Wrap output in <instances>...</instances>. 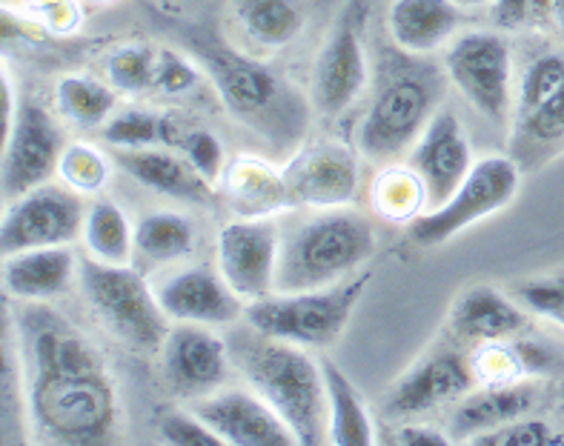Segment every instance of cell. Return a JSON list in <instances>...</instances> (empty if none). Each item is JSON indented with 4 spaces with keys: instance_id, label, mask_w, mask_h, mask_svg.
Returning a JSON list of instances; mask_svg holds the SVG:
<instances>
[{
    "instance_id": "6da1fadb",
    "label": "cell",
    "mask_w": 564,
    "mask_h": 446,
    "mask_svg": "<svg viewBox=\"0 0 564 446\" xmlns=\"http://www.w3.org/2000/svg\"><path fill=\"white\" fill-rule=\"evenodd\" d=\"M12 326L35 438L66 446L112 440L118 398L107 363L89 338L50 301H23Z\"/></svg>"
},
{
    "instance_id": "7a4b0ae2",
    "label": "cell",
    "mask_w": 564,
    "mask_h": 446,
    "mask_svg": "<svg viewBox=\"0 0 564 446\" xmlns=\"http://www.w3.org/2000/svg\"><path fill=\"white\" fill-rule=\"evenodd\" d=\"M150 12L178 37L186 55L213 80L215 93L238 123L252 129L279 152H293L299 146L313 107L290 80L256 57L243 55L204 23L186 21L175 12H155V7H150Z\"/></svg>"
},
{
    "instance_id": "3957f363",
    "label": "cell",
    "mask_w": 564,
    "mask_h": 446,
    "mask_svg": "<svg viewBox=\"0 0 564 446\" xmlns=\"http://www.w3.org/2000/svg\"><path fill=\"white\" fill-rule=\"evenodd\" d=\"M229 358L293 429L301 446L327 444V387L322 361L299 344L270 338L247 324L229 338Z\"/></svg>"
},
{
    "instance_id": "277c9868",
    "label": "cell",
    "mask_w": 564,
    "mask_h": 446,
    "mask_svg": "<svg viewBox=\"0 0 564 446\" xmlns=\"http://www.w3.org/2000/svg\"><path fill=\"white\" fill-rule=\"evenodd\" d=\"M376 255V229L350 209H318L281 235L275 292L322 290L356 275Z\"/></svg>"
},
{
    "instance_id": "5b68a950",
    "label": "cell",
    "mask_w": 564,
    "mask_h": 446,
    "mask_svg": "<svg viewBox=\"0 0 564 446\" xmlns=\"http://www.w3.org/2000/svg\"><path fill=\"white\" fill-rule=\"evenodd\" d=\"M78 286L86 306L115 340L138 352H161L172 320L141 270L132 263L115 266L84 258L78 266Z\"/></svg>"
},
{
    "instance_id": "8992f818",
    "label": "cell",
    "mask_w": 564,
    "mask_h": 446,
    "mask_svg": "<svg viewBox=\"0 0 564 446\" xmlns=\"http://www.w3.org/2000/svg\"><path fill=\"white\" fill-rule=\"evenodd\" d=\"M370 272L352 275L322 290L272 292L247 304L243 320L270 335L304 349H324L336 344L350 324L358 301L370 286Z\"/></svg>"
},
{
    "instance_id": "52a82bcc",
    "label": "cell",
    "mask_w": 564,
    "mask_h": 446,
    "mask_svg": "<svg viewBox=\"0 0 564 446\" xmlns=\"http://www.w3.org/2000/svg\"><path fill=\"white\" fill-rule=\"evenodd\" d=\"M444 78V69H430L413 61L395 66L361 118L358 152L370 161L387 163L404 155V149L415 146L438 112Z\"/></svg>"
},
{
    "instance_id": "ba28073f",
    "label": "cell",
    "mask_w": 564,
    "mask_h": 446,
    "mask_svg": "<svg viewBox=\"0 0 564 446\" xmlns=\"http://www.w3.org/2000/svg\"><path fill=\"white\" fill-rule=\"evenodd\" d=\"M442 69L462 98L496 127L513 109V46L505 29H473L456 35L444 52Z\"/></svg>"
},
{
    "instance_id": "9c48e42d",
    "label": "cell",
    "mask_w": 564,
    "mask_h": 446,
    "mask_svg": "<svg viewBox=\"0 0 564 446\" xmlns=\"http://www.w3.org/2000/svg\"><path fill=\"white\" fill-rule=\"evenodd\" d=\"M522 186L519 161L510 155H485L458 184L451 198L433 206L410 224V238L419 247H442L473 224L501 213Z\"/></svg>"
},
{
    "instance_id": "30bf717a",
    "label": "cell",
    "mask_w": 564,
    "mask_h": 446,
    "mask_svg": "<svg viewBox=\"0 0 564 446\" xmlns=\"http://www.w3.org/2000/svg\"><path fill=\"white\" fill-rule=\"evenodd\" d=\"M86 206L69 186L41 184L7 204L0 220V249L14 255L23 249L61 247L84 235Z\"/></svg>"
},
{
    "instance_id": "8fae6325",
    "label": "cell",
    "mask_w": 564,
    "mask_h": 446,
    "mask_svg": "<svg viewBox=\"0 0 564 446\" xmlns=\"http://www.w3.org/2000/svg\"><path fill=\"white\" fill-rule=\"evenodd\" d=\"M66 143L64 129L35 98H21L12 127L3 135V200H14L50 184Z\"/></svg>"
},
{
    "instance_id": "7c38bea8",
    "label": "cell",
    "mask_w": 564,
    "mask_h": 446,
    "mask_svg": "<svg viewBox=\"0 0 564 446\" xmlns=\"http://www.w3.org/2000/svg\"><path fill=\"white\" fill-rule=\"evenodd\" d=\"M367 86L365 12L358 3L344 9L324 37L313 66V109L338 118L352 107Z\"/></svg>"
},
{
    "instance_id": "4fadbf2b",
    "label": "cell",
    "mask_w": 564,
    "mask_h": 446,
    "mask_svg": "<svg viewBox=\"0 0 564 446\" xmlns=\"http://www.w3.org/2000/svg\"><path fill=\"white\" fill-rule=\"evenodd\" d=\"M218 270L250 304L275 292L281 255V229L272 218H236L218 232Z\"/></svg>"
},
{
    "instance_id": "5bb4252c",
    "label": "cell",
    "mask_w": 564,
    "mask_h": 446,
    "mask_svg": "<svg viewBox=\"0 0 564 446\" xmlns=\"http://www.w3.org/2000/svg\"><path fill=\"white\" fill-rule=\"evenodd\" d=\"M284 177L293 192L295 206L310 209H341L358 195L361 161L347 143L318 141L295 149L284 166Z\"/></svg>"
},
{
    "instance_id": "9a60e30c",
    "label": "cell",
    "mask_w": 564,
    "mask_h": 446,
    "mask_svg": "<svg viewBox=\"0 0 564 446\" xmlns=\"http://www.w3.org/2000/svg\"><path fill=\"white\" fill-rule=\"evenodd\" d=\"M229 340L207 324H175L161 347V369L170 390L181 398H204L227 381Z\"/></svg>"
},
{
    "instance_id": "2e32d148",
    "label": "cell",
    "mask_w": 564,
    "mask_h": 446,
    "mask_svg": "<svg viewBox=\"0 0 564 446\" xmlns=\"http://www.w3.org/2000/svg\"><path fill=\"white\" fill-rule=\"evenodd\" d=\"M155 295L172 324L229 326L247 312V301L224 281L218 266L207 263L164 275L155 284Z\"/></svg>"
},
{
    "instance_id": "e0dca14e",
    "label": "cell",
    "mask_w": 564,
    "mask_h": 446,
    "mask_svg": "<svg viewBox=\"0 0 564 446\" xmlns=\"http://www.w3.org/2000/svg\"><path fill=\"white\" fill-rule=\"evenodd\" d=\"M189 410L229 446H293L299 438L256 390H215Z\"/></svg>"
},
{
    "instance_id": "ac0fdd59",
    "label": "cell",
    "mask_w": 564,
    "mask_h": 446,
    "mask_svg": "<svg viewBox=\"0 0 564 446\" xmlns=\"http://www.w3.org/2000/svg\"><path fill=\"white\" fill-rule=\"evenodd\" d=\"M473 163L476 157L462 118L453 109H438L410 152V166L427 189V209L451 198Z\"/></svg>"
},
{
    "instance_id": "d6986e66",
    "label": "cell",
    "mask_w": 564,
    "mask_h": 446,
    "mask_svg": "<svg viewBox=\"0 0 564 446\" xmlns=\"http://www.w3.org/2000/svg\"><path fill=\"white\" fill-rule=\"evenodd\" d=\"M473 383H476V369L467 363L465 355L438 352L415 363L395 381L393 392L387 398V412L399 418H413L438 406L458 404L467 392H473Z\"/></svg>"
},
{
    "instance_id": "ffe728a7",
    "label": "cell",
    "mask_w": 564,
    "mask_h": 446,
    "mask_svg": "<svg viewBox=\"0 0 564 446\" xmlns=\"http://www.w3.org/2000/svg\"><path fill=\"white\" fill-rule=\"evenodd\" d=\"M109 155H112L115 166H121L132 181L158 192V195L198 206H207L213 200L215 184H209L178 149H112Z\"/></svg>"
},
{
    "instance_id": "44dd1931",
    "label": "cell",
    "mask_w": 564,
    "mask_h": 446,
    "mask_svg": "<svg viewBox=\"0 0 564 446\" xmlns=\"http://www.w3.org/2000/svg\"><path fill=\"white\" fill-rule=\"evenodd\" d=\"M224 200L238 218H272L295 209L284 170L256 155L229 157L221 175Z\"/></svg>"
},
{
    "instance_id": "7402d4cb",
    "label": "cell",
    "mask_w": 564,
    "mask_h": 446,
    "mask_svg": "<svg viewBox=\"0 0 564 446\" xmlns=\"http://www.w3.org/2000/svg\"><path fill=\"white\" fill-rule=\"evenodd\" d=\"M80 261L72 252V243L61 247L23 249L3 255V290L14 301H52L69 292L78 281Z\"/></svg>"
},
{
    "instance_id": "603a6c76",
    "label": "cell",
    "mask_w": 564,
    "mask_h": 446,
    "mask_svg": "<svg viewBox=\"0 0 564 446\" xmlns=\"http://www.w3.org/2000/svg\"><path fill=\"white\" fill-rule=\"evenodd\" d=\"M451 326L458 338L476 344H505L522 335L528 326V309L496 286L476 284L462 292L453 304Z\"/></svg>"
},
{
    "instance_id": "cb8c5ba5",
    "label": "cell",
    "mask_w": 564,
    "mask_h": 446,
    "mask_svg": "<svg viewBox=\"0 0 564 446\" xmlns=\"http://www.w3.org/2000/svg\"><path fill=\"white\" fill-rule=\"evenodd\" d=\"M465 21L456 0H393L387 12L390 37L404 55H430L456 37Z\"/></svg>"
},
{
    "instance_id": "d4e9b609",
    "label": "cell",
    "mask_w": 564,
    "mask_h": 446,
    "mask_svg": "<svg viewBox=\"0 0 564 446\" xmlns=\"http://www.w3.org/2000/svg\"><path fill=\"white\" fill-rule=\"evenodd\" d=\"M536 404V387L528 381L485 383L479 392H467L453 410L451 435L453 440H467L473 435L496 429L501 424L522 418Z\"/></svg>"
},
{
    "instance_id": "484cf974",
    "label": "cell",
    "mask_w": 564,
    "mask_h": 446,
    "mask_svg": "<svg viewBox=\"0 0 564 446\" xmlns=\"http://www.w3.org/2000/svg\"><path fill=\"white\" fill-rule=\"evenodd\" d=\"M324 387H327V444L370 446L376 444L370 410L350 376L336 361L322 358Z\"/></svg>"
},
{
    "instance_id": "4316f807",
    "label": "cell",
    "mask_w": 564,
    "mask_h": 446,
    "mask_svg": "<svg viewBox=\"0 0 564 446\" xmlns=\"http://www.w3.org/2000/svg\"><path fill=\"white\" fill-rule=\"evenodd\" d=\"M198 247V229L184 213L155 209L135 220V263L158 270L189 258Z\"/></svg>"
},
{
    "instance_id": "83f0119b",
    "label": "cell",
    "mask_w": 564,
    "mask_h": 446,
    "mask_svg": "<svg viewBox=\"0 0 564 446\" xmlns=\"http://www.w3.org/2000/svg\"><path fill=\"white\" fill-rule=\"evenodd\" d=\"M84 247L89 258L115 266L135 263V227L129 224L127 213L109 198H95L86 206Z\"/></svg>"
},
{
    "instance_id": "f1b7e54d",
    "label": "cell",
    "mask_w": 564,
    "mask_h": 446,
    "mask_svg": "<svg viewBox=\"0 0 564 446\" xmlns=\"http://www.w3.org/2000/svg\"><path fill=\"white\" fill-rule=\"evenodd\" d=\"M184 132L186 123L181 121L178 115L155 112V109L141 107H129L123 112H115L100 127V138L109 143V149H178Z\"/></svg>"
},
{
    "instance_id": "f546056e",
    "label": "cell",
    "mask_w": 564,
    "mask_h": 446,
    "mask_svg": "<svg viewBox=\"0 0 564 446\" xmlns=\"http://www.w3.org/2000/svg\"><path fill=\"white\" fill-rule=\"evenodd\" d=\"M238 26L264 50H284L304 29L299 0H236Z\"/></svg>"
},
{
    "instance_id": "4dcf8cb0",
    "label": "cell",
    "mask_w": 564,
    "mask_h": 446,
    "mask_svg": "<svg viewBox=\"0 0 564 446\" xmlns=\"http://www.w3.org/2000/svg\"><path fill=\"white\" fill-rule=\"evenodd\" d=\"M118 89L89 78V75H66L55 84V107L72 127L98 129L109 121L118 107Z\"/></svg>"
},
{
    "instance_id": "1f68e13d",
    "label": "cell",
    "mask_w": 564,
    "mask_h": 446,
    "mask_svg": "<svg viewBox=\"0 0 564 446\" xmlns=\"http://www.w3.org/2000/svg\"><path fill=\"white\" fill-rule=\"evenodd\" d=\"M372 206L390 224H413L422 213H427V189L413 166H390L372 184Z\"/></svg>"
},
{
    "instance_id": "d6a6232c",
    "label": "cell",
    "mask_w": 564,
    "mask_h": 446,
    "mask_svg": "<svg viewBox=\"0 0 564 446\" xmlns=\"http://www.w3.org/2000/svg\"><path fill=\"white\" fill-rule=\"evenodd\" d=\"M158 57H161V50L158 46H147V43L118 46V50L109 52L107 64H104L109 86L123 95L155 93Z\"/></svg>"
},
{
    "instance_id": "836d02e7",
    "label": "cell",
    "mask_w": 564,
    "mask_h": 446,
    "mask_svg": "<svg viewBox=\"0 0 564 446\" xmlns=\"http://www.w3.org/2000/svg\"><path fill=\"white\" fill-rule=\"evenodd\" d=\"M109 157L93 143H69L57 163V175L78 195H95L109 181Z\"/></svg>"
},
{
    "instance_id": "e575fe53",
    "label": "cell",
    "mask_w": 564,
    "mask_h": 446,
    "mask_svg": "<svg viewBox=\"0 0 564 446\" xmlns=\"http://www.w3.org/2000/svg\"><path fill=\"white\" fill-rule=\"evenodd\" d=\"M0 415H3V440L12 444V429L21 433L23 426H29V410L18 344H14V335L9 333V315L3 318V410Z\"/></svg>"
},
{
    "instance_id": "d590c367",
    "label": "cell",
    "mask_w": 564,
    "mask_h": 446,
    "mask_svg": "<svg viewBox=\"0 0 564 446\" xmlns=\"http://www.w3.org/2000/svg\"><path fill=\"white\" fill-rule=\"evenodd\" d=\"M564 89V55L558 52H544L533 57L519 84V112L539 107L547 98Z\"/></svg>"
},
{
    "instance_id": "8d00e7d4",
    "label": "cell",
    "mask_w": 564,
    "mask_h": 446,
    "mask_svg": "<svg viewBox=\"0 0 564 446\" xmlns=\"http://www.w3.org/2000/svg\"><path fill=\"white\" fill-rule=\"evenodd\" d=\"M519 141L522 146L544 149L564 141V89L539 107L519 112Z\"/></svg>"
},
{
    "instance_id": "74e56055",
    "label": "cell",
    "mask_w": 564,
    "mask_h": 446,
    "mask_svg": "<svg viewBox=\"0 0 564 446\" xmlns=\"http://www.w3.org/2000/svg\"><path fill=\"white\" fill-rule=\"evenodd\" d=\"M467 444L473 446H558L564 444V435L556 433V426H551L547 421L522 415V418L510 421V424H501L496 426V429L473 435Z\"/></svg>"
},
{
    "instance_id": "f35d334b",
    "label": "cell",
    "mask_w": 564,
    "mask_h": 446,
    "mask_svg": "<svg viewBox=\"0 0 564 446\" xmlns=\"http://www.w3.org/2000/svg\"><path fill=\"white\" fill-rule=\"evenodd\" d=\"M513 297L528 312L544 320H553L564 329V272L522 281V284H516Z\"/></svg>"
},
{
    "instance_id": "ab89813d",
    "label": "cell",
    "mask_w": 564,
    "mask_h": 446,
    "mask_svg": "<svg viewBox=\"0 0 564 446\" xmlns=\"http://www.w3.org/2000/svg\"><path fill=\"white\" fill-rule=\"evenodd\" d=\"M178 152H184V155L189 157V163H193L200 175L207 177L209 184H218V181H221L224 166H227L229 157L227 149H224V143L218 141L215 132H209V129L204 127H186L184 138H181L178 143Z\"/></svg>"
},
{
    "instance_id": "60d3db41",
    "label": "cell",
    "mask_w": 564,
    "mask_h": 446,
    "mask_svg": "<svg viewBox=\"0 0 564 446\" xmlns=\"http://www.w3.org/2000/svg\"><path fill=\"white\" fill-rule=\"evenodd\" d=\"M200 78H204V69L195 64L193 57H186L184 52L161 46V57H158V80H155L158 95L181 98V95L193 93L195 86L200 84Z\"/></svg>"
},
{
    "instance_id": "b9f144b4",
    "label": "cell",
    "mask_w": 564,
    "mask_h": 446,
    "mask_svg": "<svg viewBox=\"0 0 564 446\" xmlns=\"http://www.w3.org/2000/svg\"><path fill=\"white\" fill-rule=\"evenodd\" d=\"M158 429H161V438L172 446H227L221 435L204 424L193 410L170 412L161 418Z\"/></svg>"
},
{
    "instance_id": "7bdbcfd3",
    "label": "cell",
    "mask_w": 564,
    "mask_h": 446,
    "mask_svg": "<svg viewBox=\"0 0 564 446\" xmlns=\"http://www.w3.org/2000/svg\"><path fill=\"white\" fill-rule=\"evenodd\" d=\"M539 3L542 0H494V21L496 26L510 32V29H519L536 14Z\"/></svg>"
},
{
    "instance_id": "ee69618b",
    "label": "cell",
    "mask_w": 564,
    "mask_h": 446,
    "mask_svg": "<svg viewBox=\"0 0 564 446\" xmlns=\"http://www.w3.org/2000/svg\"><path fill=\"white\" fill-rule=\"evenodd\" d=\"M393 444L399 446H447L456 444L451 433H442L438 426L430 424H404L393 435Z\"/></svg>"
},
{
    "instance_id": "f6af8a7d",
    "label": "cell",
    "mask_w": 564,
    "mask_h": 446,
    "mask_svg": "<svg viewBox=\"0 0 564 446\" xmlns=\"http://www.w3.org/2000/svg\"><path fill=\"white\" fill-rule=\"evenodd\" d=\"M18 107H21V98L14 95L9 69L3 66V72H0V127H3V135H7L9 127H12L14 115H18Z\"/></svg>"
},
{
    "instance_id": "bcb514c9",
    "label": "cell",
    "mask_w": 564,
    "mask_h": 446,
    "mask_svg": "<svg viewBox=\"0 0 564 446\" xmlns=\"http://www.w3.org/2000/svg\"><path fill=\"white\" fill-rule=\"evenodd\" d=\"M547 7H551V14H553V21H556V29H558V35L564 37V0H547Z\"/></svg>"
},
{
    "instance_id": "7dc6e473",
    "label": "cell",
    "mask_w": 564,
    "mask_h": 446,
    "mask_svg": "<svg viewBox=\"0 0 564 446\" xmlns=\"http://www.w3.org/2000/svg\"><path fill=\"white\" fill-rule=\"evenodd\" d=\"M462 9H476V7H485V3H494V0H456Z\"/></svg>"
}]
</instances>
